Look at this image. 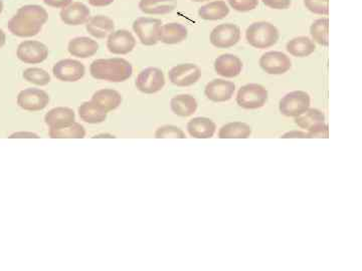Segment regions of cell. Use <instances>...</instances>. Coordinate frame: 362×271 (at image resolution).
Here are the masks:
<instances>
[{"label": "cell", "mask_w": 362, "mask_h": 271, "mask_svg": "<svg viewBox=\"0 0 362 271\" xmlns=\"http://www.w3.org/2000/svg\"><path fill=\"white\" fill-rule=\"evenodd\" d=\"M263 3L273 10H288L291 6V0H262Z\"/></svg>", "instance_id": "37"}, {"label": "cell", "mask_w": 362, "mask_h": 271, "mask_svg": "<svg viewBox=\"0 0 362 271\" xmlns=\"http://www.w3.org/2000/svg\"><path fill=\"white\" fill-rule=\"evenodd\" d=\"M251 129L246 123H229L220 128L218 137L220 139H247L251 136Z\"/></svg>", "instance_id": "31"}, {"label": "cell", "mask_w": 362, "mask_h": 271, "mask_svg": "<svg viewBox=\"0 0 362 271\" xmlns=\"http://www.w3.org/2000/svg\"><path fill=\"white\" fill-rule=\"evenodd\" d=\"M201 69L194 64H177L168 73L169 81L177 86H192L201 79Z\"/></svg>", "instance_id": "12"}, {"label": "cell", "mask_w": 362, "mask_h": 271, "mask_svg": "<svg viewBox=\"0 0 362 271\" xmlns=\"http://www.w3.org/2000/svg\"><path fill=\"white\" fill-rule=\"evenodd\" d=\"M216 126L209 118L199 117L190 120L188 123L190 135L197 139H209L216 133Z\"/></svg>", "instance_id": "22"}, {"label": "cell", "mask_w": 362, "mask_h": 271, "mask_svg": "<svg viewBox=\"0 0 362 271\" xmlns=\"http://www.w3.org/2000/svg\"><path fill=\"white\" fill-rule=\"evenodd\" d=\"M16 56L25 64H41L49 56V49L41 41L25 40L17 47Z\"/></svg>", "instance_id": "8"}, {"label": "cell", "mask_w": 362, "mask_h": 271, "mask_svg": "<svg viewBox=\"0 0 362 271\" xmlns=\"http://www.w3.org/2000/svg\"><path fill=\"white\" fill-rule=\"evenodd\" d=\"M94 138H115V137L112 135H107V134H106V135L95 136Z\"/></svg>", "instance_id": "44"}, {"label": "cell", "mask_w": 362, "mask_h": 271, "mask_svg": "<svg viewBox=\"0 0 362 271\" xmlns=\"http://www.w3.org/2000/svg\"><path fill=\"white\" fill-rule=\"evenodd\" d=\"M268 99V91L261 84H249L238 91L237 103L247 110H255L265 106Z\"/></svg>", "instance_id": "4"}, {"label": "cell", "mask_w": 362, "mask_h": 271, "mask_svg": "<svg viewBox=\"0 0 362 271\" xmlns=\"http://www.w3.org/2000/svg\"><path fill=\"white\" fill-rule=\"evenodd\" d=\"M229 14V6L223 0L210 2L199 10V16L203 21H220L227 17Z\"/></svg>", "instance_id": "26"}, {"label": "cell", "mask_w": 362, "mask_h": 271, "mask_svg": "<svg viewBox=\"0 0 362 271\" xmlns=\"http://www.w3.org/2000/svg\"><path fill=\"white\" fill-rule=\"evenodd\" d=\"M73 0H43L45 5L53 8H65L71 3Z\"/></svg>", "instance_id": "39"}, {"label": "cell", "mask_w": 362, "mask_h": 271, "mask_svg": "<svg viewBox=\"0 0 362 271\" xmlns=\"http://www.w3.org/2000/svg\"><path fill=\"white\" fill-rule=\"evenodd\" d=\"M214 69L218 75L231 79L238 77L242 73V62L234 54H222L214 60Z\"/></svg>", "instance_id": "17"}, {"label": "cell", "mask_w": 362, "mask_h": 271, "mask_svg": "<svg viewBox=\"0 0 362 271\" xmlns=\"http://www.w3.org/2000/svg\"><path fill=\"white\" fill-rule=\"evenodd\" d=\"M282 138H308V135L304 132H289V133H286Z\"/></svg>", "instance_id": "41"}, {"label": "cell", "mask_w": 362, "mask_h": 271, "mask_svg": "<svg viewBox=\"0 0 362 271\" xmlns=\"http://www.w3.org/2000/svg\"><path fill=\"white\" fill-rule=\"evenodd\" d=\"M240 40V28L234 23H223L212 30L210 43L218 49H229Z\"/></svg>", "instance_id": "9"}, {"label": "cell", "mask_w": 362, "mask_h": 271, "mask_svg": "<svg viewBox=\"0 0 362 271\" xmlns=\"http://www.w3.org/2000/svg\"><path fill=\"white\" fill-rule=\"evenodd\" d=\"M231 8L238 12H249L259 5V0H227Z\"/></svg>", "instance_id": "36"}, {"label": "cell", "mask_w": 362, "mask_h": 271, "mask_svg": "<svg viewBox=\"0 0 362 271\" xmlns=\"http://www.w3.org/2000/svg\"><path fill=\"white\" fill-rule=\"evenodd\" d=\"M325 116L321 110L317 108H308L304 114L296 117L295 123L302 129L307 130L308 132L324 123Z\"/></svg>", "instance_id": "30"}, {"label": "cell", "mask_w": 362, "mask_h": 271, "mask_svg": "<svg viewBox=\"0 0 362 271\" xmlns=\"http://www.w3.org/2000/svg\"><path fill=\"white\" fill-rule=\"evenodd\" d=\"M279 36L278 28L267 21L251 23L247 28V40L256 49H264L273 47L278 43Z\"/></svg>", "instance_id": "3"}, {"label": "cell", "mask_w": 362, "mask_h": 271, "mask_svg": "<svg viewBox=\"0 0 362 271\" xmlns=\"http://www.w3.org/2000/svg\"><path fill=\"white\" fill-rule=\"evenodd\" d=\"M115 0H89L90 5L94 8H105V6L110 5Z\"/></svg>", "instance_id": "40"}, {"label": "cell", "mask_w": 362, "mask_h": 271, "mask_svg": "<svg viewBox=\"0 0 362 271\" xmlns=\"http://www.w3.org/2000/svg\"><path fill=\"white\" fill-rule=\"evenodd\" d=\"M49 95L41 89H25L17 95V105L28 112H38L47 107Z\"/></svg>", "instance_id": "10"}, {"label": "cell", "mask_w": 362, "mask_h": 271, "mask_svg": "<svg viewBox=\"0 0 362 271\" xmlns=\"http://www.w3.org/2000/svg\"><path fill=\"white\" fill-rule=\"evenodd\" d=\"M2 12H3V1L0 0V14H1Z\"/></svg>", "instance_id": "45"}, {"label": "cell", "mask_w": 362, "mask_h": 271, "mask_svg": "<svg viewBox=\"0 0 362 271\" xmlns=\"http://www.w3.org/2000/svg\"><path fill=\"white\" fill-rule=\"evenodd\" d=\"M188 36L185 25L177 23H166L160 28L159 41L166 45H177L185 40Z\"/></svg>", "instance_id": "21"}, {"label": "cell", "mask_w": 362, "mask_h": 271, "mask_svg": "<svg viewBox=\"0 0 362 271\" xmlns=\"http://www.w3.org/2000/svg\"><path fill=\"white\" fill-rule=\"evenodd\" d=\"M162 21L153 17H138L133 23L134 32L137 34L140 43L146 47L155 45L159 41V32Z\"/></svg>", "instance_id": "5"}, {"label": "cell", "mask_w": 362, "mask_h": 271, "mask_svg": "<svg viewBox=\"0 0 362 271\" xmlns=\"http://www.w3.org/2000/svg\"><path fill=\"white\" fill-rule=\"evenodd\" d=\"M91 101L96 104L98 107L101 108L104 112L109 113L116 110L121 105L122 95L112 89H102L93 95Z\"/></svg>", "instance_id": "20"}, {"label": "cell", "mask_w": 362, "mask_h": 271, "mask_svg": "<svg viewBox=\"0 0 362 271\" xmlns=\"http://www.w3.org/2000/svg\"><path fill=\"white\" fill-rule=\"evenodd\" d=\"M192 2H203V1H209V0H190Z\"/></svg>", "instance_id": "46"}, {"label": "cell", "mask_w": 362, "mask_h": 271, "mask_svg": "<svg viewBox=\"0 0 362 271\" xmlns=\"http://www.w3.org/2000/svg\"><path fill=\"white\" fill-rule=\"evenodd\" d=\"M136 40L133 34L126 30H114L107 40V49L113 54L124 56L133 51Z\"/></svg>", "instance_id": "14"}, {"label": "cell", "mask_w": 362, "mask_h": 271, "mask_svg": "<svg viewBox=\"0 0 362 271\" xmlns=\"http://www.w3.org/2000/svg\"><path fill=\"white\" fill-rule=\"evenodd\" d=\"M6 36L5 32L0 28V49L5 45Z\"/></svg>", "instance_id": "43"}, {"label": "cell", "mask_w": 362, "mask_h": 271, "mask_svg": "<svg viewBox=\"0 0 362 271\" xmlns=\"http://www.w3.org/2000/svg\"><path fill=\"white\" fill-rule=\"evenodd\" d=\"M86 130L81 123L76 122L49 129L52 139H83Z\"/></svg>", "instance_id": "29"}, {"label": "cell", "mask_w": 362, "mask_h": 271, "mask_svg": "<svg viewBox=\"0 0 362 271\" xmlns=\"http://www.w3.org/2000/svg\"><path fill=\"white\" fill-rule=\"evenodd\" d=\"M135 86L144 94L151 95L160 92L166 86L163 71L157 68L143 69L136 79Z\"/></svg>", "instance_id": "7"}, {"label": "cell", "mask_w": 362, "mask_h": 271, "mask_svg": "<svg viewBox=\"0 0 362 271\" xmlns=\"http://www.w3.org/2000/svg\"><path fill=\"white\" fill-rule=\"evenodd\" d=\"M328 126L322 123L319 127L308 132V138H328Z\"/></svg>", "instance_id": "38"}, {"label": "cell", "mask_w": 362, "mask_h": 271, "mask_svg": "<svg viewBox=\"0 0 362 271\" xmlns=\"http://www.w3.org/2000/svg\"><path fill=\"white\" fill-rule=\"evenodd\" d=\"M87 32L93 38L103 40L108 38L115 30V23L113 19L106 15H96L91 17L87 23Z\"/></svg>", "instance_id": "18"}, {"label": "cell", "mask_w": 362, "mask_h": 271, "mask_svg": "<svg viewBox=\"0 0 362 271\" xmlns=\"http://www.w3.org/2000/svg\"><path fill=\"white\" fill-rule=\"evenodd\" d=\"M260 66L269 75H283L291 69L290 58L281 51H269L260 58Z\"/></svg>", "instance_id": "13"}, {"label": "cell", "mask_w": 362, "mask_h": 271, "mask_svg": "<svg viewBox=\"0 0 362 271\" xmlns=\"http://www.w3.org/2000/svg\"><path fill=\"white\" fill-rule=\"evenodd\" d=\"M75 113L71 108L67 107L52 108L45 116V122L49 126V129L68 125V123L75 122Z\"/></svg>", "instance_id": "24"}, {"label": "cell", "mask_w": 362, "mask_h": 271, "mask_svg": "<svg viewBox=\"0 0 362 271\" xmlns=\"http://www.w3.org/2000/svg\"><path fill=\"white\" fill-rule=\"evenodd\" d=\"M305 8L312 14L328 15L329 0H304Z\"/></svg>", "instance_id": "35"}, {"label": "cell", "mask_w": 362, "mask_h": 271, "mask_svg": "<svg viewBox=\"0 0 362 271\" xmlns=\"http://www.w3.org/2000/svg\"><path fill=\"white\" fill-rule=\"evenodd\" d=\"M60 17L65 25L78 27L90 21L91 10L82 2H73L60 10Z\"/></svg>", "instance_id": "15"}, {"label": "cell", "mask_w": 362, "mask_h": 271, "mask_svg": "<svg viewBox=\"0 0 362 271\" xmlns=\"http://www.w3.org/2000/svg\"><path fill=\"white\" fill-rule=\"evenodd\" d=\"M310 95L303 91H294L280 101V112L286 117H298L310 107Z\"/></svg>", "instance_id": "6"}, {"label": "cell", "mask_w": 362, "mask_h": 271, "mask_svg": "<svg viewBox=\"0 0 362 271\" xmlns=\"http://www.w3.org/2000/svg\"><path fill=\"white\" fill-rule=\"evenodd\" d=\"M53 73L58 81L73 82L83 79L86 69L79 60L66 58L56 62L54 66Z\"/></svg>", "instance_id": "11"}, {"label": "cell", "mask_w": 362, "mask_h": 271, "mask_svg": "<svg viewBox=\"0 0 362 271\" xmlns=\"http://www.w3.org/2000/svg\"><path fill=\"white\" fill-rule=\"evenodd\" d=\"M47 19L49 14L43 6L36 4L21 6L8 21V30L19 38H32L40 34Z\"/></svg>", "instance_id": "1"}, {"label": "cell", "mask_w": 362, "mask_h": 271, "mask_svg": "<svg viewBox=\"0 0 362 271\" xmlns=\"http://www.w3.org/2000/svg\"><path fill=\"white\" fill-rule=\"evenodd\" d=\"M328 19H317L312 23L311 27H310V34L316 43H319L323 47H328Z\"/></svg>", "instance_id": "32"}, {"label": "cell", "mask_w": 362, "mask_h": 271, "mask_svg": "<svg viewBox=\"0 0 362 271\" xmlns=\"http://www.w3.org/2000/svg\"><path fill=\"white\" fill-rule=\"evenodd\" d=\"M170 107L172 112L179 117H190L197 110V102L192 95H179L171 99Z\"/></svg>", "instance_id": "25"}, {"label": "cell", "mask_w": 362, "mask_h": 271, "mask_svg": "<svg viewBox=\"0 0 362 271\" xmlns=\"http://www.w3.org/2000/svg\"><path fill=\"white\" fill-rule=\"evenodd\" d=\"M69 53L79 58H88L95 56L99 51L96 40L87 36H79L70 40L68 45Z\"/></svg>", "instance_id": "19"}, {"label": "cell", "mask_w": 362, "mask_h": 271, "mask_svg": "<svg viewBox=\"0 0 362 271\" xmlns=\"http://www.w3.org/2000/svg\"><path fill=\"white\" fill-rule=\"evenodd\" d=\"M235 90L236 86L233 82L216 79L207 84L205 94L207 99L214 103H223L233 97Z\"/></svg>", "instance_id": "16"}, {"label": "cell", "mask_w": 362, "mask_h": 271, "mask_svg": "<svg viewBox=\"0 0 362 271\" xmlns=\"http://www.w3.org/2000/svg\"><path fill=\"white\" fill-rule=\"evenodd\" d=\"M177 6V0H140L139 2L141 12L150 15L170 14Z\"/></svg>", "instance_id": "23"}, {"label": "cell", "mask_w": 362, "mask_h": 271, "mask_svg": "<svg viewBox=\"0 0 362 271\" xmlns=\"http://www.w3.org/2000/svg\"><path fill=\"white\" fill-rule=\"evenodd\" d=\"M79 116L82 121L92 125L105 122L107 113L98 107L92 101L84 102L79 107Z\"/></svg>", "instance_id": "28"}, {"label": "cell", "mask_w": 362, "mask_h": 271, "mask_svg": "<svg viewBox=\"0 0 362 271\" xmlns=\"http://www.w3.org/2000/svg\"><path fill=\"white\" fill-rule=\"evenodd\" d=\"M10 138H38V136L36 135V134L34 133H23V132H21V133H14L12 134V136L10 137Z\"/></svg>", "instance_id": "42"}, {"label": "cell", "mask_w": 362, "mask_h": 271, "mask_svg": "<svg viewBox=\"0 0 362 271\" xmlns=\"http://www.w3.org/2000/svg\"><path fill=\"white\" fill-rule=\"evenodd\" d=\"M90 73L100 81L123 82L131 78L133 68L124 58H100L91 64Z\"/></svg>", "instance_id": "2"}, {"label": "cell", "mask_w": 362, "mask_h": 271, "mask_svg": "<svg viewBox=\"0 0 362 271\" xmlns=\"http://www.w3.org/2000/svg\"><path fill=\"white\" fill-rule=\"evenodd\" d=\"M288 53L296 58H306L315 51V43L307 36H298L288 41L286 45Z\"/></svg>", "instance_id": "27"}, {"label": "cell", "mask_w": 362, "mask_h": 271, "mask_svg": "<svg viewBox=\"0 0 362 271\" xmlns=\"http://www.w3.org/2000/svg\"><path fill=\"white\" fill-rule=\"evenodd\" d=\"M155 138L185 139L186 136L184 132L181 129H179V128L172 125H166L158 128L157 131L155 132Z\"/></svg>", "instance_id": "34"}, {"label": "cell", "mask_w": 362, "mask_h": 271, "mask_svg": "<svg viewBox=\"0 0 362 271\" xmlns=\"http://www.w3.org/2000/svg\"><path fill=\"white\" fill-rule=\"evenodd\" d=\"M23 79L36 86H45L51 82V75L45 69L30 68L25 69L23 73Z\"/></svg>", "instance_id": "33"}]
</instances>
